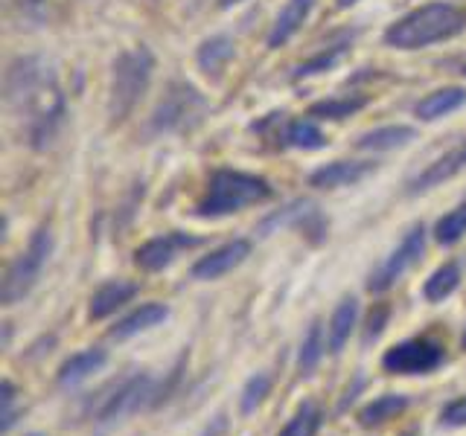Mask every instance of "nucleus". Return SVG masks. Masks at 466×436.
Returning <instances> with one entry per match:
<instances>
[{
    "instance_id": "obj_1",
    "label": "nucleus",
    "mask_w": 466,
    "mask_h": 436,
    "mask_svg": "<svg viewBox=\"0 0 466 436\" xmlns=\"http://www.w3.org/2000/svg\"><path fill=\"white\" fill-rule=\"evenodd\" d=\"M6 105L26 128L33 149H50L65 123V94L53 64L41 55L15 58L6 70Z\"/></svg>"
},
{
    "instance_id": "obj_2",
    "label": "nucleus",
    "mask_w": 466,
    "mask_h": 436,
    "mask_svg": "<svg viewBox=\"0 0 466 436\" xmlns=\"http://www.w3.org/2000/svg\"><path fill=\"white\" fill-rule=\"evenodd\" d=\"M463 29H466L463 9H458L455 4H429L400 18L385 33V41L400 50H420L429 47V44L458 35Z\"/></svg>"
},
{
    "instance_id": "obj_3",
    "label": "nucleus",
    "mask_w": 466,
    "mask_h": 436,
    "mask_svg": "<svg viewBox=\"0 0 466 436\" xmlns=\"http://www.w3.org/2000/svg\"><path fill=\"white\" fill-rule=\"evenodd\" d=\"M271 198V186L266 178L248 172H233V169H218L208 183V193L198 201L196 215L201 218H222L230 213H239L245 207H254Z\"/></svg>"
},
{
    "instance_id": "obj_4",
    "label": "nucleus",
    "mask_w": 466,
    "mask_h": 436,
    "mask_svg": "<svg viewBox=\"0 0 466 436\" xmlns=\"http://www.w3.org/2000/svg\"><path fill=\"white\" fill-rule=\"evenodd\" d=\"M152 70H155V58L146 47H135L116 58L111 76V96H108L111 123H123L135 111V105L143 99L146 87L152 82Z\"/></svg>"
},
{
    "instance_id": "obj_5",
    "label": "nucleus",
    "mask_w": 466,
    "mask_h": 436,
    "mask_svg": "<svg viewBox=\"0 0 466 436\" xmlns=\"http://www.w3.org/2000/svg\"><path fill=\"white\" fill-rule=\"evenodd\" d=\"M50 253H53V230H50V224H41L33 233V239H29L26 251L9 262L4 282H0V302L4 305L21 302L29 291L35 288L44 265L50 262Z\"/></svg>"
},
{
    "instance_id": "obj_6",
    "label": "nucleus",
    "mask_w": 466,
    "mask_h": 436,
    "mask_svg": "<svg viewBox=\"0 0 466 436\" xmlns=\"http://www.w3.org/2000/svg\"><path fill=\"white\" fill-rule=\"evenodd\" d=\"M204 114H208V102H204L196 87L187 82H172L152 114V131H157V134L189 131L201 123Z\"/></svg>"
},
{
    "instance_id": "obj_7",
    "label": "nucleus",
    "mask_w": 466,
    "mask_h": 436,
    "mask_svg": "<svg viewBox=\"0 0 466 436\" xmlns=\"http://www.w3.org/2000/svg\"><path fill=\"white\" fill-rule=\"evenodd\" d=\"M157 396V382L149 372H135L123 378L114 390H108V396H102L99 404L94 407V421L99 425H114V421H123L126 416H135L143 411L146 404L155 407Z\"/></svg>"
},
{
    "instance_id": "obj_8",
    "label": "nucleus",
    "mask_w": 466,
    "mask_h": 436,
    "mask_svg": "<svg viewBox=\"0 0 466 436\" xmlns=\"http://www.w3.org/2000/svg\"><path fill=\"white\" fill-rule=\"evenodd\" d=\"M446 363V346L434 338H408L393 343L382 355V370L388 375H431Z\"/></svg>"
},
{
    "instance_id": "obj_9",
    "label": "nucleus",
    "mask_w": 466,
    "mask_h": 436,
    "mask_svg": "<svg viewBox=\"0 0 466 436\" xmlns=\"http://www.w3.org/2000/svg\"><path fill=\"white\" fill-rule=\"evenodd\" d=\"M422 253H426V227L414 224L405 233V239L400 242L397 251H390V256L370 273L368 291L370 294H385L388 288L397 285L402 276L417 265V262L422 259Z\"/></svg>"
},
{
    "instance_id": "obj_10",
    "label": "nucleus",
    "mask_w": 466,
    "mask_h": 436,
    "mask_svg": "<svg viewBox=\"0 0 466 436\" xmlns=\"http://www.w3.org/2000/svg\"><path fill=\"white\" fill-rule=\"evenodd\" d=\"M204 239L201 236H189V233H181V230H172V233H164V236L157 239H149L146 244H140L135 251V265L140 271H164L169 268L175 259H178L184 251H193L198 247Z\"/></svg>"
},
{
    "instance_id": "obj_11",
    "label": "nucleus",
    "mask_w": 466,
    "mask_h": 436,
    "mask_svg": "<svg viewBox=\"0 0 466 436\" xmlns=\"http://www.w3.org/2000/svg\"><path fill=\"white\" fill-rule=\"evenodd\" d=\"M251 256V242L248 239H233L222 247H216L208 256H201L196 265H193V280H201V282H210V280H218V276L230 273L233 268H239L242 262Z\"/></svg>"
},
{
    "instance_id": "obj_12",
    "label": "nucleus",
    "mask_w": 466,
    "mask_h": 436,
    "mask_svg": "<svg viewBox=\"0 0 466 436\" xmlns=\"http://www.w3.org/2000/svg\"><path fill=\"white\" fill-rule=\"evenodd\" d=\"M463 169H466V137L451 152H446L443 157H437L434 164H429L426 169L417 174V178L408 181V195L429 193V189L441 186L449 178H455V174L463 172Z\"/></svg>"
},
{
    "instance_id": "obj_13",
    "label": "nucleus",
    "mask_w": 466,
    "mask_h": 436,
    "mask_svg": "<svg viewBox=\"0 0 466 436\" xmlns=\"http://www.w3.org/2000/svg\"><path fill=\"white\" fill-rule=\"evenodd\" d=\"M106 363H108V352L102 346H87L82 349V352H73L62 367H58L56 372V382L62 390H73V387H79L85 384L87 378H94L96 372L106 370Z\"/></svg>"
},
{
    "instance_id": "obj_14",
    "label": "nucleus",
    "mask_w": 466,
    "mask_h": 436,
    "mask_svg": "<svg viewBox=\"0 0 466 436\" xmlns=\"http://www.w3.org/2000/svg\"><path fill=\"white\" fill-rule=\"evenodd\" d=\"M370 172H373V164H364V160H335V164H327L309 174V186H315V189L353 186Z\"/></svg>"
},
{
    "instance_id": "obj_15",
    "label": "nucleus",
    "mask_w": 466,
    "mask_h": 436,
    "mask_svg": "<svg viewBox=\"0 0 466 436\" xmlns=\"http://www.w3.org/2000/svg\"><path fill=\"white\" fill-rule=\"evenodd\" d=\"M135 294H137V282H128V280H111L106 285H99L91 297V305H87V317L106 320L116 309H123L126 302L135 300Z\"/></svg>"
},
{
    "instance_id": "obj_16",
    "label": "nucleus",
    "mask_w": 466,
    "mask_h": 436,
    "mask_svg": "<svg viewBox=\"0 0 466 436\" xmlns=\"http://www.w3.org/2000/svg\"><path fill=\"white\" fill-rule=\"evenodd\" d=\"M167 317H169V309L164 302H143L140 309L126 314L120 323L111 329V341H128L140 332H149V329L160 326Z\"/></svg>"
},
{
    "instance_id": "obj_17",
    "label": "nucleus",
    "mask_w": 466,
    "mask_h": 436,
    "mask_svg": "<svg viewBox=\"0 0 466 436\" xmlns=\"http://www.w3.org/2000/svg\"><path fill=\"white\" fill-rule=\"evenodd\" d=\"M359 323V300L356 297H344L335 312L329 317V326H327V349L329 355H341V349L347 346L350 334L356 332Z\"/></svg>"
},
{
    "instance_id": "obj_18",
    "label": "nucleus",
    "mask_w": 466,
    "mask_h": 436,
    "mask_svg": "<svg viewBox=\"0 0 466 436\" xmlns=\"http://www.w3.org/2000/svg\"><path fill=\"white\" fill-rule=\"evenodd\" d=\"M408 407H411V399L405 392H385V396H376L373 401L364 404L356 419L361 428H379L388 425L390 419H400Z\"/></svg>"
},
{
    "instance_id": "obj_19",
    "label": "nucleus",
    "mask_w": 466,
    "mask_h": 436,
    "mask_svg": "<svg viewBox=\"0 0 466 436\" xmlns=\"http://www.w3.org/2000/svg\"><path fill=\"white\" fill-rule=\"evenodd\" d=\"M312 6H315V0H289L268 33V47H283V44L300 29V24L306 21V15L312 12Z\"/></svg>"
},
{
    "instance_id": "obj_20",
    "label": "nucleus",
    "mask_w": 466,
    "mask_h": 436,
    "mask_svg": "<svg viewBox=\"0 0 466 436\" xmlns=\"http://www.w3.org/2000/svg\"><path fill=\"white\" fill-rule=\"evenodd\" d=\"M327 352L329 349H327V338H324V326H320V320H312V326L306 332V338L298 349V375L312 378Z\"/></svg>"
},
{
    "instance_id": "obj_21",
    "label": "nucleus",
    "mask_w": 466,
    "mask_h": 436,
    "mask_svg": "<svg viewBox=\"0 0 466 436\" xmlns=\"http://www.w3.org/2000/svg\"><path fill=\"white\" fill-rule=\"evenodd\" d=\"M466 102V91L463 87H443V91H434L429 94L422 102H417V108L414 114L420 116V120H441V116L451 114V111H458L461 105Z\"/></svg>"
},
{
    "instance_id": "obj_22",
    "label": "nucleus",
    "mask_w": 466,
    "mask_h": 436,
    "mask_svg": "<svg viewBox=\"0 0 466 436\" xmlns=\"http://www.w3.org/2000/svg\"><path fill=\"white\" fill-rule=\"evenodd\" d=\"M233 58V41L228 35H216L208 38L198 47V67L208 73V76H222V70Z\"/></svg>"
},
{
    "instance_id": "obj_23",
    "label": "nucleus",
    "mask_w": 466,
    "mask_h": 436,
    "mask_svg": "<svg viewBox=\"0 0 466 436\" xmlns=\"http://www.w3.org/2000/svg\"><path fill=\"white\" fill-rule=\"evenodd\" d=\"M414 140V128L408 125H385V128H373L368 134L359 137V149L364 152H385V149H397Z\"/></svg>"
},
{
    "instance_id": "obj_24",
    "label": "nucleus",
    "mask_w": 466,
    "mask_h": 436,
    "mask_svg": "<svg viewBox=\"0 0 466 436\" xmlns=\"http://www.w3.org/2000/svg\"><path fill=\"white\" fill-rule=\"evenodd\" d=\"M458 285H461L458 262H446V265H441L426 280V285H422V297H426L429 302H443L449 294H455Z\"/></svg>"
},
{
    "instance_id": "obj_25",
    "label": "nucleus",
    "mask_w": 466,
    "mask_h": 436,
    "mask_svg": "<svg viewBox=\"0 0 466 436\" xmlns=\"http://www.w3.org/2000/svg\"><path fill=\"white\" fill-rule=\"evenodd\" d=\"M271 390H274V378L268 372H254L242 384V392H239V413L242 416H254L259 407L268 401Z\"/></svg>"
},
{
    "instance_id": "obj_26",
    "label": "nucleus",
    "mask_w": 466,
    "mask_h": 436,
    "mask_svg": "<svg viewBox=\"0 0 466 436\" xmlns=\"http://www.w3.org/2000/svg\"><path fill=\"white\" fill-rule=\"evenodd\" d=\"M320 425H324V413L315 401H303L298 413L286 421V428L277 436H318Z\"/></svg>"
},
{
    "instance_id": "obj_27",
    "label": "nucleus",
    "mask_w": 466,
    "mask_h": 436,
    "mask_svg": "<svg viewBox=\"0 0 466 436\" xmlns=\"http://www.w3.org/2000/svg\"><path fill=\"white\" fill-rule=\"evenodd\" d=\"M283 143L291 145V149H306V152L324 149V145H327L324 134H320L318 125L312 120H295V123H289L286 131H283Z\"/></svg>"
},
{
    "instance_id": "obj_28",
    "label": "nucleus",
    "mask_w": 466,
    "mask_h": 436,
    "mask_svg": "<svg viewBox=\"0 0 466 436\" xmlns=\"http://www.w3.org/2000/svg\"><path fill=\"white\" fill-rule=\"evenodd\" d=\"M466 236V203H461V207H455L451 213H446L441 222L434 224V239L441 244H455Z\"/></svg>"
},
{
    "instance_id": "obj_29",
    "label": "nucleus",
    "mask_w": 466,
    "mask_h": 436,
    "mask_svg": "<svg viewBox=\"0 0 466 436\" xmlns=\"http://www.w3.org/2000/svg\"><path fill=\"white\" fill-rule=\"evenodd\" d=\"M368 105V99L364 96H356V99H327V102H318V105L309 108V116H320V120H344V116L356 114L359 108Z\"/></svg>"
},
{
    "instance_id": "obj_30",
    "label": "nucleus",
    "mask_w": 466,
    "mask_h": 436,
    "mask_svg": "<svg viewBox=\"0 0 466 436\" xmlns=\"http://www.w3.org/2000/svg\"><path fill=\"white\" fill-rule=\"evenodd\" d=\"M347 47H350V41H341V44H332V47H327V50H320L315 58H309V62H303L298 70H295V79H306V76H315V73H320V70H329L339 58L347 53Z\"/></svg>"
},
{
    "instance_id": "obj_31",
    "label": "nucleus",
    "mask_w": 466,
    "mask_h": 436,
    "mask_svg": "<svg viewBox=\"0 0 466 436\" xmlns=\"http://www.w3.org/2000/svg\"><path fill=\"white\" fill-rule=\"evenodd\" d=\"M15 401H18V387H15L9 378H4L0 382V433H9L15 428V421H18V407H15Z\"/></svg>"
},
{
    "instance_id": "obj_32",
    "label": "nucleus",
    "mask_w": 466,
    "mask_h": 436,
    "mask_svg": "<svg viewBox=\"0 0 466 436\" xmlns=\"http://www.w3.org/2000/svg\"><path fill=\"white\" fill-rule=\"evenodd\" d=\"M388 320H390V305H388V302H379L376 309L368 314V323H364L361 343H364V346H370V343H376L379 338H382V332H385V326H388Z\"/></svg>"
},
{
    "instance_id": "obj_33",
    "label": "nucleus",
    "mask_w": 466,
    "mask_h": 436,
    "mask_svg": "<svg viewBox=\"0 0 466 436\" xmlns=\"http://www.w3.org/2000/svg\"><path fill=\"white\" fill-rule=\"evenodd\" d=\"M441 425L443 428H466V396H458L441 411Z\"/></svg>"
},
{
    "instance_id": "obj_34",
    "label": "nucleus",
    "mask_w": 466,
    "mask_h": 436,
    "mask_svg": "<svg viewBox=\"0 0 466 436\" xmlns=\"http://www.w3.org/2000/svg\"><path fill=\"white\" fill-rule=\"evenodd\" d=\"M237 4H242V0H218V6H222V9H230V6H237Z\"/></svg>"
},
{
    "instance_id": "obj_35",
    "label": "nucleus",
    "mask_w": 466,
    "mask_h": 436,
    "mask_svg": "<svg viewBox=\"0 0 466 436\" xmlns=\"http://www.w3.org/2000/svg\"><path fill=\"white\" fill-rule=\"evenodd\" d=\"M353 4H356V0H339V6H341V9H347V6H353Z\"/></svg>"
},
{
    "instance_id": "obj_36",
    "label": "nucleus",
    "mask_w": 466,
    "mask_h": 436,
    "mask_svg": "<svg viewBox=\"0 0 466 436\" xmlns=\"http://www.w3.org/2000/svg\"><path fill=\"white\" fill-rule=\"evenodd\" d=\"M461 346L466 349V332H463V338H461Z\"/></svg>"
},
{
    "instance_id": "obj_37",
    "label": "nucleus",
    "mask_w": 466,
    "mask_h": 436,
    "mask_svg": "<svg viewBox=\"0 0 466 436\" xmlns=\"http://www.w3.org/2000/svg\"><path fill=\"white\" fill-rule=\"evenodd\" d=\"M405 436H417V431H408V433H405Z\"/></svg>"
},
{
    "instance_id": "obj_38",
    "label": "nucleus",
    "mask_w": 466,
    "mask_h": 436,
    "mask_svg": "<svg viewBox=\"0 0 466 436\" xmlns=\"http://www.w3.org/2000/svg\"><path fill=\"white\" fill-rule=\"evenodd\" d=\"M26 436H41V433H26Z\"/></svg>"
},
{
    "instance_id": "obj_39",
    "label": "nucleus",
    "mask_w": 466,
    "mask_h": 436,
    "mask_svg": "<svg viewBox=\"0 0 466 436\" xmlns=\"http://www.w3.org/2000/svg\"><path fill=\"white\" fill-rule=\"evenodd\" d=\"M463 76H466V67H463Z\"/></svg>"
}]
</instances>
